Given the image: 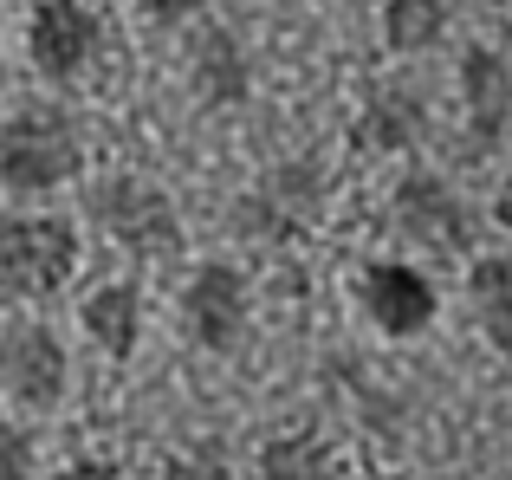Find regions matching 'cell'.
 Instances as JSON below:
<instances>
[{"label": "cell", "mask_w": 512, "mask_h": 480, "mask_svg": "<svg viewBox=\"0 0 512 480\" xmlns=\"http://www.w3.org/2000/svg\"><path fill=\"white\" fill-rule=\"evenodd\" d=\"M78 176H85V130L65 104L33 98L0 117V189L7 195L39 202V195H59Z\"/></svg>", "instance_id": "1"}, {"label": "cell", "mask_w": 512, "mask_h": 480, "mask_svg": "<svg viewBox=\"0 0 512 480\" xmlns=\"http://www.w3.org/2000/svg\"><path fill=\"white\" fill-rule=\"evenodd\" d=\"M85 273V234L78 221L52 215V208H13L0 215V299L13 305H52L72 292Z\"/></svg>", "instance_id": "2"}, {"label": "cell", "mask_w": 512, "mask_h": 480, "mask_svg": "<svg viewBox=\"0 0 512 480\" xmlns=\"http://www.w3.org/2000/svg\"><path fill=\"white\" fill-rule=\"evenodd\" d=\"M85 215H91V228L137 266H163L182 253V208H175V195L163 182L137 176V169H111V176L91 182Z\"/></svg>", "instance_id": "3"}, {"label": "cell", "mask_w": 512, "mask_h": 480, "mask_svg": "<svg viewBox=\"0 0 512 480\" xmlns=\"http://www.w3.org/2000/svg\"><path fill=\"white\" fill-rule=\"evenodd\" d=\"M389 234L428 260H467L474 253V202L441 169H409L389 189Z\"/></svg>", "instance_id": "4"}, {"label": "cell", "mask_w": 512, "mask_h": 480, "mask_svg": "<svg viewBox=\"0 0 512 480\" xmlns=\"http://www.w3.org/2000/svg\"><path fill=\"white\" fill-rule=\"evenodd\" d=\"M350 299H357V318L389 344L428 338L441 318V286L428 279V266H415V253H376V260L357 266L350 279Z\"/></svg>", "instance_id": "5"}, {"label": "cell", "mask_w": 512, "mask_h": 480, "mask_svg": "<svg viewBox=\"0 0 512 480\" xmlns=\"http://www.w3.org/2000/svg\"><path fill=\"white\" fill-rule=\"evenodd\" d=\"M325 215V169L318 163H279L234 202V234L253 247H292Z\"/></svg>", "instance_id": "6"}, {"label": "cell", "mask_w": 512, "mask_h": 480, "mask_svg": "<svg viewBox=\"0 0 512 480\" xmlns=\"http://www.w3.org/2000/svg\"><path fill=\"white\" fill-rule=\"evenodd\" d=\"M175 325L195 351L227 357L247 344L253 331V279L240 273L234 260H201L195 273L182 279V299H175Z\"/></svg>", "instance_id": "7"}, {"label": "cell", "mask_w": 512, "mask_h": 480, "mask_svg": "<svg viewBox=\"0 0 512 480\" xmlns=\"http://www.w3.org/2000/svg\"><path fill=\"white\" fill-rule=\"evenodd\" d=\"M72 390V351L46 318H13L0 325V396L13 409H59Z\"/></svg>", "instance_id": "8"}, {"label": "cell", "mask_w": 512, "mask_h": 480, "mask_svg": "<svg viewBox=\"0 0 512 480\" xmlns=\"http://www.w3.org/2000/svg\"><path fill=\"white\" fill-rule=\"evenodd\" d=\"M26 59L52 85H78L104 59V20L91 0H33L26 13Z\"/></svg>", "instance_id": "9"}, {"label": "cell", "mask_w": 512, "mask_h": 480, "mask_svg": "<svg viewBox=\"0 0 512 480\" xmlns=\"http://www.w3.org/2000/svg\"><path fill=\"white\" fill-rule=\"evenodd\" d=\"M188 91L208 111H234L253 98V52L234 26H221L208 13L201 26H188Z\"/></svg>", "instance_id": "10"}, {"label": "cell", "mask_w": 512, "mask_h": 480, "mask_svg": "<svg viewBox=\"0 0 512 480\" xmlns=\"http://www.w3.org/2000/svg\"><path fill=\"white\" fill-rule=\"evenodd\" d=\"M461 124H467V150L493 156L512 137V65L500 46H467L461 52Z\"/></svg>", "instance_id": "11"}, {"label": "cell", "mask_w": 512, "mask_h": 480, "mask_svg": "<svg viewBox=\"0 0 512 480\" xmlns=\"http://www.w3.org/2000/svg\"><path fill=\"white\" fill-rule=\"evenodd\" d=\"M422 137H428V98L409 78L376 85L370 98L357 104V124H350V143H357L363 156H409Z\"/></svg>", "instance_id": "12"}, {"label": "cell", "mask_w": 512, "mask_h": 480, "mask_svg": "<svg viewBox=\"0 0 512 480\" xmlns=\"http://www.w3.org/2000/svg\"><path fill=\"white\" fill-rule=\"evenodd\" d=\"M143 325H150V299H143L137 279H98V286L78 299V331H85L91 351L111 357V364L137 357Z\"/></svg>", "instance_id": "13"}, {"label": "cell", "mask_w": 512, "mask_h": 480, "mask_svg": "<svg viewBox=\"0 0 512 480\" xmlns=\"http://www.w3.org/2000/svg\"><path fill=\"white\" fill-rule=\"evenodd\" d=\"M467 312L474 331L500 357H512V253H474L467 260Z\"/></svg>", "instance_id": "14"}, {"label": "cell", "mask_w": 512, "mask_h": 480, "mask_svg": "<svg viewBox=\"0 0 512 480\" xmlns=\"http://www.w3.org/2000/svg\"><path fill=\"white\" fill-rule=\"evenodd\" d=\"M260 480H344V461L325 435L279 429L260 442Z\"/></svg>", "instance_id": "15"}, {"label": "cell", "mask_w": 512, "mask_h": 480, "mask_svg": "<svg viewBox=\"0 0 512 480\" xmlns=\"http://www.w3.org/2000/svg\"><path fill=\"white\" fill-rule=\"evenodd\" d=\"M376 33L396 59H422L448 39V0H376Z\"/></svg>", "instance_id": "16"}, {"label": "cell", "mask_w": 512, "mask_h": 480, "mask_svg": "<svg viewBox=\"0 0 512 480\" xmlns=\"http://www.w3.org/2000/svg\"><path fill=\"white\" fill-rule=\"evenodd\" d=\"M163 480H240L221 442H175L163 455Z\"/></svg>", "instance_id": "17"}, {"label": "cell", "mask_w": 512, "mask_h": 480, "mask_svg": "<svg viewBox=\"0 0 512 480\" xmlns=\"http://www.w3.org/2000/svg\"><path fill=\"white\" fill-rule=\"evenodd\" d=\"M0 480H39V448L13 416H0Z\"/></svg>", "instance_id": "18"}, {"label": "cell", "mask_w": 512, "mask_h": 480, "mask_svg": "<svg viewBox=\"0 0 512 480\" xmlns=\"http://www.w3.org/2000/svg\"><path fill=\"white\" fill-rule=\"evenodd\" d=\"M137 7H143L150 26H169V33L175 26H201L208 20V0H137Z\"/></svg>", "instance_id": "19"}, {"label": "cell", "mask_w": 512, "mask_h": 480, "mask_svg": "<svg viewBox=\"0 0 512 480\" xmlns=\"http://www.w3.org/2000/svg\"><path fill=\"white\" fill-rule=\"evenodd\" d=\"M52 480H130V474L117 468V461H104V455H72Z\"/></svg>", "instance_id": "20"}, {"label": "cell", "mask_w": 512, "mask_h": 480, "mask_svg": "<svg viewBox=\"0 0 512 480\" xmlns=\"http://www.w3.org/2000/svg\"><path fill=\"white\" fill-rule=\"evenodd\" d=\"M493 228H506V234H512V169L500 176V189H493Z\"/></svg>", "instance_id": "21"}, {"label": "cell", "mask_w": 512, "mask_h": 480, "mask_svg": "<svg viewBox=\"0 0 512 480\" xmlns=\"http://www.w3.org/2000/svg\"><path fill=\"white\" fill-rule=\"evenodd\" d=\"M0 85H7V52H0Z\"/></svg>", "instance_id": "22"}]
</instances>
